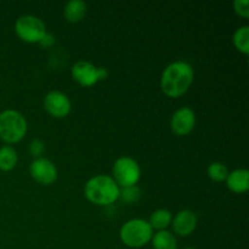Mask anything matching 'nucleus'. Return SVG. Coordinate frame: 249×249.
<instances>
[{"mask_svg":"<svg viewBox=\"0 0 249 249\" xmlns=\"http://www.w3.org/2000/svg\"><path fill=\"white\" fill-rule=\"evenodd\" d=\"M195 79L192 66L186 61H174L163 70L160 75V89L163 94L178 99L186 94Z\"/></svg>","mask_w":249,"mask_h":249,"instance_id":"nucleus-1","label":"nucleus"},{"mask_svg":"<svg viewBox=\"0 0 249 249\" xmlns=\"http://www.w3.org/2000/svg\"><path fill=\"white\" fill-rule=\"evenodd\" d=\"M121 187L111 175L99 174L90 178L84 185V196L96 206H111L119 199Z\"/></svg>","mask_w":249,"mask_h":249,"instance_id":"nucleus-2","label":"nucleus"},{"mask_svg":"<svg viewBox=\"0 0 249 249\" xmlns=\"http://www.w3.org/2000/svg\"><path fill=\"white\" fill-rule=\"evenodd\" d=\"M27 130L28 124L21 112L11 108L0 112V139L6 145L19 142Z\"/></svg>","mask_w":249,"mask_h":249,"instance_id":"nucleus-3","label":"nucleus"},{"mask_svg":"<svg viewBox=\"0 0 249 249\" xmlns=\"http://www.w3.org/2000/svg\"><path fill=\"white\" fill-rule=\"evenodd\" d=\"M152 236V228L145 219H130L119 229V238L129 248L145 247L151 242Z\"/></svg>","mask_w":249,"mask_h":249,"instance_id":"nucleus-4","label":"nucleus"},{"mask_svg":"<svg viewBox=\"0 0 249 249\" xmlns=\"http://www.w3.org/2000/svg\"><path fill=\"white\" fill-rule=\"evenodd\" d=\"M112 179L119 187L135 186L141 179V168L134 158L123 156L112 167Z\"/></svg>","mask_w":249,"mask_h":249,"instance_id":"nucleus-5","label":"nucleus"},{"mask_svg":"<svg viewBox=\"0 0 249 249\" xmlns=\"http://www.w3.org/2000/svg\"><path fill=\"white\" fill-rule=\"evenodd\" d=\"M15 33L22 41L39 44L46 34V27L39 17L34 15H23L15 22Z\"/></svg>","mask_w":249,"mask_h":249,"instance_id":"nucleus-6","label":"nucleus"},{"mask_svg":"<svg viewBox=\"0 0 249 249\" xmlns=\"http://www.w3.org/2000/svg\"><path fill=\"white\" fill-rule=\"evenodd\" d=\"M73 80L84 88L94 87L100 80L108 77V71L105 67H97L89 61H78L71 68Z\"/></svg>","mask_w":249,"mask_h":249,"instance_id":"nucleus-7","label":"nucleus"},{"mask_svg":"<svg viewBox=\"0 0 249 249\" xmlns=\"http://www.w3.org/2000/svg\"><path fill=\"white\" fill-rule=\"evenodd\" d=\"M44 109L53 118H65L71 113L72 109V102L70 97L65 92L60 90H53L49 91L44 97Z\"/></svg>","mask_w":249,"mask_h":249,"instance_id":"nucleus-8","label":"nucleus"},{"mask_svg":"<svg viewBox=\"0 0 249 249\" xmlns=\"http://www.w3.org/2000/svg\"><path fill=\"white\" fill-rule=\"evenodd\" d=\"M29 174H31L32 179L36 180L38 184L49 186L56 181L58 172L53 160L45 157H40L32 160V163L29 164Z\"/></svg>","mask_w":249,"mask_h":249,"instance_id":"nucleus-9","label":"nucleus"},{"mask_svg":"<svg viewBox=\"0 0 249 249\" xmlns=\"http://www.w3.org/2000/svg\"><path fill=\"white\" fill-rule=\"evenodd\" d=\"M196 126V114L194 109L184 106L178 108L170 118V129L178 136L189 135Z\"/></svg>","mask_w":249,"mask_h":249,"instance_id":"nucleus-10","label":"nucleus"},{"mask_svg":"<svg viewBox=\"0 0 249 249\" xmlns=\"http://www.w3.org/2000/svg\"><path fill=\"white\" fill-rule=\"evenodd\" d=\"M172 229L174 235L180 236V237H187L194 231L196 230L197 226V215L195 212L190 209H182L178 212L172 219Z\"/></svg>","mask_w":249,"mask_h":249,"instance_id":"nucleus-11","label":"nucleus"},{"mask_svg":"<svg viewBox=\"0 0 249 249\" xmlns=\"http://www.w3.org/2000/svg\"><path fill=\"white\" fill-rule=\"evenodd\" d=\"M226 187L233 194H245L249 190V172L247 169H235L229 173L225 180Z\"/></svg>","mask_w":249,"mask_h":249,"instance_id":"nucleus-12","label":"nucleus"},{"mask_svg":"<svg viewBox=\"0 0 249 249\" xmlns=\"http://www.w3.org/2000/svg\"><path fill=\"white\" fill-rule=\"evenodd\" d=\"M87 2L83 0H70L67 4L65 5L63 9V15L65 18L71 23H77L80 22L87 15Z\"/></svg>","mask_w":249,"mask_h":249,"instance_id":"nucleus-13","label":"nucleus"},{"mask_svg":"<svg viewBox=\"0 0 249 249\" xmlns=\"http://www.w3.org/2000/svg\"><path fill=\"white\" fill-rule=\"evenodd\" d=\"M153 249H178V240L174 233L168 230L153 232L151 238Z\"/></svg>","mask_w":249,"mask_h":249,"instance_id":"nucleus-14","label":"nucleus"},{"mask_svg":"<svg viewBox=\"0 0 249 249\" xmlns=\"http://www.w3.org/2000/svg\"><path fill=\"white\" fill-rule=\"evenodd\" d=\"M173 214L172 212L168 211V209L160 208L157 209V211L153 212L150 215V219H148V224L151 225L152 230H167L168 226L172 224Z\"/></svg>","mask_w":249,"mask_h":249,"instance_id":"nucleus-15","label":"nucleus"},{"mask_svg":"<svg viewBox=\"0 0 249 249\" xmlns=\"http://www.w3.org/2000/svg\"><path fill=\"white\" fill-rule=\"evenodd\" d=\"M17 162H18V155L12 146L5 145L0 147V170L1 172H10L15 169Z\"/></svg>","mask_w":249,"mask_h":249,"instance_id":"nucleus-16","label":"nucleus"},{"mask_svg":"<svg viewBox=\"0 0 249 249\" xmlns=\"http://www.w3.org/2000/svg\"><path fill=\"white\" fill-rule=\"evenodd\" d=\"M232 43L235 48L243 55L249 53V26H241L232 36Z\"/></svg>","mask_w":249,"mask_h":249,"instance_id":"nucleus-17","label":"nucleus"},{"mask_svg":"<svg viewBox=\"0 0 249 249\" xmlns=\"http://www.w3.org/2000/svg\"><path fill=\"white\" fill-rule=\"evenodd\" d=\"M207 174H208L209 179H212L213 181L221 182L225 181L226 178H228L229 169L224 163L213 162L208 165V168H207Z\"/></svg>","mask_w":249,"mask_h":249,"instance_id":"nucleus-18","label":"nucleus"},{"mask_svg":"<svg viewBox=\"0 0 249 249\" xmlns=\"http://www.w3.org/2000/svg\"><path fill=\"white\" fill-rule=\"evenodd\" d=\"M141 191L138 186H128V187H121L119 190V199L123 201L124 203H136L140 199Z\"/></svg>","mask_w":249,"mask_h":249,"instance_id":"nucleus-19","label":"nucleus"},{"mask_svg":"<svg viewBox=\"0 0 249 249\" xmlns=\"http://www.w3.org/2000/svg\"><path fill=\"white\" fill-rule=\"evenodd\" d=\"M44 152H45V143L40 140V139H33L29 143V153L36 158L43 157Z\"/></svg>","mask_w":249,"mask_h":249,"instance_id":"nucleus-20","label":"nucleus"},{"mask_svg":"<svg viewBox=\"0 0 249 249\" xmlns=\"http://www.w3.org/2000/svg\"><path fill=\"white\" fill-rule=\"evenodd\" d=\"M233 10L236 14L243 18L249 17V1L248 0H235L233 1Z\"/></svg>","mask_w":249,"mask_h":249,"instance_id":"nucleus-21","label":"nucleus"},{"mask_svg":"<svg viewBox=\"0 0 249 249\" xmlns=\"http://www.w3.org/2000/svg\"><path fill=\"white\" fill-rule=\"evenodd\" d=\"M55 41H56L55 36H53V34H50L46 32L45 36H44L43 38H41V40L39 41V45L43 46V48H51V46L55 44Z\"/></svg>","mask_w":249,"mask_h":249,"instance_id":"nucleus-22","label":"nucleus"},{"mask_svg":"<svg viewBox=\"0 0 249 249\" xmlns=\"http://www.w3.org/2000/svg\"><path fill=\"white\" fill-rule=\"evenodd\" d=\"M182 249H196V248H192V247H186V248H182Z\"/></svg>","mask_w":249,"mask_h":249,"instance_id":"nucleus-23","label":"nucleus"}]
</instances>
